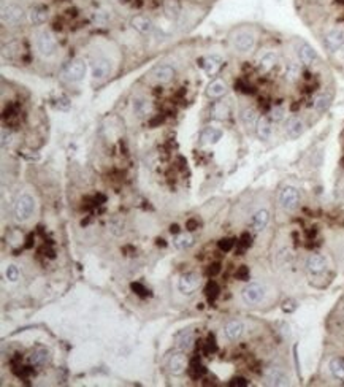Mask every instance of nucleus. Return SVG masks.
Wrapping results in <instances>:
<instances>
[{"label":"nucleus","instance_id":"1","mask_svg":"<svg viewBox=\"0 0 344 387\" xmlns=\"http://www.w3.org/2000/svg\"><path fill=\"white\" fill-rule=\"evenodd\" d=\"M35 211V200L29 194H21L15 203V216L18 221H29Z\"/></svg>","mask_w":344,"mask_h":387},{"label":"nucleus","instance_id":"2","mask_svg":"<svg viewBox=\"0 0 344 387\" xmlns=\"http://www.w3.org/2000/svg\"><path fill=\"white\" fill-rule=\"evenodd\" d=\"M324 46L328 51V53H338L344 48V29L335 27L332 30H328L325 35H324Z\"/></svg>","mask_w":344,"mask_h":387},{"label":"nucleus","instance_id":"3","mask_svg":"<svg viewBox=\"0 0 344 387\" xmlns=\"http://www.w3.org/2000/svg\"><path fill=\"white\" fill-rule=\"evenodd\" d=\"M37 49L40 51L43 57H53L57 51V43L53 34L48 30H43L37 37Z\"/></svg>","mask_w":344,"mask_h":387},{"label":"nucleus","instance_id":"4","mask_svg":"<svg viewBox=\"0 0 344 387\" xmlns=\"http://www.w3.org/2000/svg\"><path fill=\"white\" fill-rule=\"evenodd\" d=\"M233 46L241 54L251 53L256 46V35L251 30H240L233 38Z\"/></svg>","mask_w":344,"mask_h":387},{"label":"nucleus","instance_id":"5","mask_svg":"<svg viewBox=\"0 0 344 387\" xmlns=\"http://www.w3.org/2000/svg\"><path fill=\"white\" fill-rule=\"evenodd\" d=\"M86 70H87V67H86L84 61L75 59V61L70 62L65 68H63V78L70 82H78L81 80H84Z\"/></svg>","mask_w":344,"mask_h":387},{"label":"nucleus","instance_id":"6","mask_svg":"<svg viewBox=\"0 0 344 387\" xmlns=\"http://www.w3.org/2000/svg\"><path fill=\"white\" fill-rule=\"evenodd\" d=\"M279 203L285 211H294L300 203V192L294 186H285L279 194Z\"/></svg>","mask_w":344,"mask_h":387},{"label":"nucleus","instance_id":"7","mask_svg":"<svg viewBox=\"0 0 344 387\" xmlns=\"http://www.w3.org/2000/svg\"><path fill=\"white\" fill-rule=\"evenodd\" d=\"M246 305H259L265 298V287L259 283H251L241 292Z\"/></svg>","mask_w":344,"mask_h":387},{"label":"nucleus","instance_id":"8","mask_svg":"<svg viewBox=\"0 0 344 387\" xmlns=\"http://www.w3.org/2000/svg\"><path fill=\"white\" fill-rule=\"evenodd\" d=\"M24 11L18 5H8L2 8V24L3 25H18L22 22Z\"/></svg>","mask_w":344,"mask_h":387},{"label":"nucleus","instance_id":"9","mask_svg":"<svg viewBox=\"0 0 344 387\" xmlns=\"http://www.w3.org/2000/svg\"><path fill=\"white\" fill-rule=\"evenodd\" d=\"M111 61L105 59V57H97L94 59L91 63V72H92V78L94 80H103L106 76H110L111 73Z\"/></svg>","mask_w":344,"mask_h":387},{"label":"nucleus","instance_id":"10","mask_svg":"<svg viewBox=\"0 0 344 387\" xmlns=\"http://www.w3.org/2000/svg\"><path fill=\"white\" fill-rule=\"evenodd\" d=\"M200 285V276L197 273H184L178 281V289L182 294H192Z\"/></svg>","mask_w":344,"mask_h":387},{"label":"nucleus","instance_id":"11","mask_svg":"<svg viewBox=\"0 0 344 387\" xmlns=\"http://www.w3.org/2000/svg\"><path fill=\"white\" fill-rule=\"evenodd\" d=\"M265 379L271 386H285L289 384V376L281 367H270L265 370Z\"/></svg>","mask_w":344,"mask_h":387},{"label":"nucleus","instance_id":"12","mask_svg":"<svg viewBox=\"0 0 344 387\" xmlns=\"http://www.w3.org/2000/svg\"><path fill=\"white\" fill-rule=\"evenodd\" d=\"M284 130H285V135H287L289 140L300 138L303 133H304V122H303V119L297 118V116L289 118L287 122H285V125H284Z\"/></svg>","mask_w":344,"mask_h":387},{"label":"nucleus","instance_id":"13","mask_svg":"<svg viewBox=\"0 0 344 387\" xmlns=\"http://www.w3.org/2000/svg\"><path fill=\"white\" fill-rule=\"evenodd\" d=\"M297 54H298V59L303 63V65H313V63L317 61V54L314 48L308 44L306 41H302L298 44L297 48Z\"/></svg>","mask_w":344,"mask_h":387},{"label":"nucleus","instance_id":"14","mask_svg":"<svg viewBox=\"0 0 344 387\" xmlns=\"http://www.w3.org/2000/svg\"><path fill=\"white\" fill-rule=\"evenodd\" d=\"M306 268L313 275H321L327 270V260L321 254H311L306 260Z\"/></svg>","mask_w":344,"mask_h":387},{"label":"nucleus","instance_id":"15","mask_svg":"<svg viewBox=\"0 0 344 387\" xmlns=\"http://www.w3.org/2000/svg\"><path fill=\"white\" fill-rule=\"evenodd\" d=\"M168 368L171 374H182L187 368V357L182 352H175L168 360Z\"/></svg>","mask_w":344,"mask_h":387},{"label":"nucleus","instance_id":"16","mask_svg":"<svg viewBox=\"0 0 344 387\" xmlns=\"http://www.w3.org/2000/svg\"><path fill=\"white\" fill-rule=\"evenodd\" d=\"M270 222V213L268 209H259L257 213H254L252 219H251V227L252 230L259 233V232H263L266 225H268Z\"/></svg>","mask_w":344,"mask_h":387},{"label":"nucleus","instance_id":"17","mask_svg":"<svg viewBox=\"0 0 344 387\" xmlns=\"http://www.w3.org/2000/svg\"><path fill=\"white\" fill-rule=\"evenodd\" d=\"M224 333H225V336H227L228 340L237 341L244 333V324L241 322V321H230V322H227L225 327H224Z\"/></svg>","mask_w":344,"mask_h":387},{"label":"nucleus","instance_id":"18","mask_svg":"<svg viewBox=\"0 0 344 387\" xmlns=\"http://www.w3.org/2000/svg\"><path fill=\"white\" fill-rule=\"evenodd\" d=\"M130 24H132V27H133V29L140 32V34H149V32L152 30V27H154V25H152V21H151V19H149L148 16H144V15L133 16V18H132V21H130Z\"/></svg>","mask_w":344,"mask_h":387},{"label":"nucleus","instance_id":"19","mask_svg":"<svg viewBox=\"0 0 344 387\" xmlns=\"http://www.w3.org/2000/svg\"><path fill=\"white\" fill-rule=\"evenodd\" d=\"M240 119H241V122H243V125L246 127V129H252V127L257 125L259 116H257V111L254 110L252 106H246V108L241 110Z\"/></svg>","mask_w":344,"mask_h":387},{"label":"nucleus","instance_id":"20","mask_svg":"<svg viewBox=\"0 0 344 387\" xmlns=\"http://www.w3.org/2000/svg\"><path fill=\"white\" fill-rule=\"evenodd\" d=\"M271 122H270V118H259L257 121V125H256V133H257V137L262 140V142H266V140H270L271 137Z\"/></svg>","mask_w":344,"mask_h":387},{"label":"nucleus","instance_id":"21","mask_svg":"<svg viewBox=\"0 0 344 387\" xmlns=\"http://www.w3.org/2000/svg\"><path fill=\"white\" fill-rule=\"evenodd\" d=\"M154 78L159 82H170L175 78V68L171 65H159L154 68Z\"/></svg>","mask_w":344,"mask_h":387},{"label":"nucleus","instance_id":"22","mask_svg":"<svg viewBox=\"0 0 344 387\" xmlns=\"http://www.w3.org/2000/svg\"><path fill=\"white\" fill-rule=\"evenodd\" d=\"M29 19L34 25L44 24L48 19V8H44V6H34V8L29 11Z\"/></svg>","mask_w":344,"mask_h":387},{"label":"nucleus","instance_id":"23","mask_svg":"<svg viewBox=\"0 0 344 387\" xmlns=\"http://www.w3.org/2000/svg\"><path fill=\"white\" fill-rule=\"evenodd\" d=\"M203 70H205V73L209 75V76H213L219 72V70L222 68V59L218 56H211V57H206L205 61H203Z\"/></svg>","mask_w":344,"mask_h":387},{"label":"nucleus","instance_id":"24","mask_svg":"<svg viewBox=\"0 0 344 387\" xmlns=\"http://www.w3.org/2000/svg\"><path fill=\"white\" fill-rule=\"evenodd\" d=\"M222 135H224V133H222L221 129H216V127H206V129L202 132V143L214 144L222 138Z\"/></svg>","mask_w":344,"mask_h":387},{"label":"nucleus","instance_id":"25","mask_svg":"<svg viewBox=\"0 0 344 387\" xmlns=\"http://www.w3.org/2000/svg\"><path fill=\"white\" fill-rule=\"evenodd\" d=\"M227 92V84L222 80H214L206 89V95L211 99H219Z\"/></svg>","mask_w":344,"mask_h":387},{"label":"nucleus","instance_id":"26","mask_svg":"<svg viewBox=\"0 0 344 387\" xmlns=\"http://www.w3.org/2000/svg\"><path fill=\"white\" fill-rule=\"evenodd\" d=\"M194 243H195V238L189 232L178 233L175 237V246L178 249H189L190 246H194Z\"/></svg>","mask_w":344,"mask_h":387},{"label":"nucleus","instance_id":"27","mask_svg":"<svg viewBox=\"0 0 344 387\" xmlns=\"http://www.w3.org/2000/svg\"><path fill=\"white\" fill-rule=\"evenodd\" d=\"M332 105V97L328 94H319L313 102V106L317 113H325Z\"/></svg>","mask_w":344,"mask_h":387},{"label":"nucleus","instance_id":"28","mask_svg":"<svg viewBox=\"0 0 344 387\" xmlns=\"http://www.w3.org/2000/svg\"><path fill=\"white\" fill-rule=\"evenodd\" d=\"M278 63V56L275 53H266L262 59H260L259 62V68H260V72H263V73H268L270 70L275 67Z\"/></svg>","mask_w":344,"mask_h":387},{"label":"nucleus","instance_id":"29","mask_svg":"<svg viewBox=\"0 0 344 387\" xmlns=\"http://www.w3.org/2000/svg\"><path fill=\"white\" fill-rule=\"evenodd\" d=\"M330 371H332V374L336 378V379H340V381H344V359L341 357H335L330 360Z\"/></svg>","mask_w":344,"mask_h":387},{"label":"nucleus","instance_id":"30","mask_svg":"<svg viewBox=\"0 0 344 387\" xmlns=\"http://www.w3.org/2000/svg\"><path fill=\"white\" fill-rule=\"evenodd\" d=\"M178 346H180L181 351H190L194 346V335L190 333V332H182L178 335Z\"/></svg>","mask_w":344,"mask_h":387},{"label":"nucleus","instance_id":"31","mask_svg":"<svg viewBox=\"0 0 344 387\" xmlns=\"http://www.w3.org/2000/svg\"><path fill=\"white\" fill-rule=\"evenodd\" d=\"M110 230L113 235H116V237H119V235H122L125 232V221L122 216H113L110 221Z\"/></svg>","mask_w":344,"mask_h":387},{"label":"nucleus","instance_id":"32","mask_svg":"<svg viewBox=\"0 0 344 387\" xmlns=\"http://www.w3.org/2000/svg\"><path fill=\"white\" fill-rule=\"evenodd\" d=\"M49 359V352L46 349H37V351L32 352V355L29 357L32 365H44Z\"/></svg>","mask_w":344,"mask_h":387},{"label":"nucleus","instance_id":"33","mask_svg":"<svg viewBox=\"0 0 344 387\" xmlns=\"http://www.w3.org/2000/svg\"><path fill=\"white\" fill-rule=\"evenodd\" d=\"M300 75H302V67H300V63L290 62L289 65H287V70H285V78H287V81L294 82V81H297L298 78H300Z\"/></svg>","mask_w":344,"mask_h":387},{"label":"nucleus","instance_id":"34","mask_svg":"<svg viewBox=\"0 0 344 387\" xmlns=\"http://www.w3.org/2000/svg\"><path fill=\"white\" fill-rule=\"evenodd\" d=\"M227 116H228V106L225 103L214 105V108H213V118L219 119V121H224V119H227Z\"/></svg>","mask_w":344,"mask_h":387},{"label":"nucleus","instance_id":"35","mask_svg":"<svg viewBox=\"0 0 344 387\" xmlns=\"http://www.w3.org/2000/svg\"><path fill=\"white\" fill-rule=\"evenodd\" d=\"M219 292H221V287H219V284L216 283V281H209V283L206 284L205 294H206V297L209 298V300H214V298H218Z\"/></svg>","mask_w":344,"mask_h":387},{"label":"nucleus","instance_id":"36","mask_svg":"<svg viewBox=\"0 0 344 387\" xmlns=\"http://www.w3.org/2000/svg\"><path fill=\"white\" fill-rule=\"evenodd\" d=\"M133 110H135L138 116H144V114L149 111V103L144 99H138L133 102Z\"/></svg>","mask_w":344,"mask_h":387},{"label":"nucleus","instance_id":"37","mask_svg":"<svg viewBox=\"0 0 344 387\" xmlns=\"http://www.w3.org/2000/svg\"><path fill=\"white\" fill-rule=\"evenodd\" d=\"M5 276L8 279L10 283H16L19 279V270L16 265H8L6 266V271H5Z\"/></svg>","mask_w":344,"mask_h":387},{"label":"nucleus","instance_id":"38","mask_svg":"<svg viewBox=\"0 0 344 387\" xmlns=\"http://www.w3.org/2000/svg\"><path fill=\"white\" fill-rule=\"evenodd\" d=\"M235 278L240 279V281H249V278H251L249 266H246V265H241V266H238L237 273H235Z\"/></svg>","mask_w":344,"mask_h":387},{"label":"nucleus","instance_id":"39","mask_svg":"<svg viewBox=\"0 0 344 387\" xmlns=\"http://www.w3.org/2000/svg\"><path fill=\"white\" fill-rule=\"evenodd\" d=\"M235 246V240L233 238H221L218 241V247L222 251V252H228L232 251Z\"/></svg>","mask_w":344,"mask_h":387},{"label":"nucleus","instance_id":"40","mask_svg":"<svg viewBox=\"0 0 344 387\" xmlns=\"http://www.w3.org/2000/svg\"><path fill=\"white\" fill-rule=\"evenodd\" d=\"M216 351H218V345H216L214 336L209 335L208 341L205 343V347H203V352H205V354H214Z\"/></svg>","mask_w":344,"mask_h":387},{"label":"nucleus","instance_id":"41","mask_svg":"<svg viewBox=\"0 0 344 387\" xmlns=\"http://www.w3.org/2000/svg\"><path fill=\"white\" fill-rule=\"evenodd\" d=\"M284 118V108L283 106H273L271 111H270V119L278 122V121H281Z\"/></svg>","mask_w":344,"mask_h":387},{"label":"nucleus","instance_id":"42","mask_svg":"<svg viewBox=\"0 0 344 387\" xmlns=\"http://www.w3.org/2000/svg\"><path fill=\"white\" fill-rule=\"evenodd\" d=\"M130 289H132L133 292H135L137 295H140V297H146V295L149 294L148 289H146L142 283H132V284H130Z\"/></svg>","mask_w":344,"mask_h":387},{"label":"nucleus","instance_id":"43","mask_svg":"<svg viewBox=\"0 0 344 387\" xmlns=\"http://www.w3.org/2000/svg\"><path fill=\"white\" fill-rule=\"evenodd\" d=\"M13 142V133L10 130H6V129H2V148H8V146L11 144Z\"/></svg>","mask_w":344,"mask_h":387},{"label":"nucleus","instance_id":"44","mask_svg":"<svg viewBox=\"0 0 344 387\" xmlns=\"http://www.w3.org/2000/svg\"><path fill=\"white\" fill-rule=\"evenodd\" d=\"M240 246L243 247V249H247V247H251V246H252V237H251V235L247 233V232L243 233V235H241V237H240Z\"/></svg>","mask_w":344,"mask_h":387},{"label":"nucleus","instance_id":"45","mask_svg":"<svg viewBox=\"0 0 344 387\" xmlns=\"http://www.w3.org/2000/svg\"><path fill=\"white\" fill-rule=\"evenodd\" d=\"M247 384V379L246 378H243V376H235V378H232V381L230 383H228V386L230 387H246Z\"/></svg>","mask_w":344,"mask_h":387},{"label":"nucleus","instance_id":"46","mask_svg":"<svg viewBox=\"0 0 344 387\" xmlns=\"http://www.w3.org/2000/svg\"><path fill=\"white\" fill-rule=\"evenodd\" d=\"M221 273V264L219 262H216V264H211L208 266V270H206V275L209 278H214L216 275H219Z\"/></svg>","mask_w":344,"mask_h":387},{"label":"nucleus","instance_id":"47","mask_svg":"<svg viewBox=\"0 0 344 387\" xmlns=\"http://www.w3.org/2000/svg\"><path fill=\"white\" fill-rule=\"evenodd\" d=\"M295 309H297V302H294V300H285L283 303V311H284V313H294Z\"/></svg>","mask_w":344,"mask_h":387},{"label":"nucleus","instance_id":"48","mask_svg":"<svg viewBox=\"0 0 344 387\" xmlns=\"http://www.w3.org/2000/svg\"><path fill=\"white\" fill-rule=\"evenodd\" d=\"M186 228H187V232H194L199 228V221L197 219H187L186 221Z\"/></svg>","mask_w":344,"mask_h":387},{"label":"nucleus","instance_id":"49","mask_svg":"<svg viewBox=\"0 0 344 387\" xmlns=\"http://www.w3.org/2000/svg\"><path fill=\"white\" fill-rule=\"evenodd\" d=\"M57 102H59V103H57V106L62 108V110H68V108H70V102H68L67 97H61Z\"/></svg>","mask_w":344,"mask_h":387},{"label":"nucleus","instance_id":"50","mask_svg":"<svg viewBox=\"0 0 344 387\" xmlns=\"http://www.w3.org/2000/svg\"><path fill=\"white\" fill-rule=\"evenodd\" d=\"M106 202V197L103 194H97L94 197V203L95 205H101V203H105Z\"/></svg>","mask_w":344,"mask_h":387},{"label":"nucleus","instance_id":"51","mask_svg":"<svg viewBox=\"0 0 344 387\" xmlns=\"http://www.w3.org/2000/svg\"><path fill=\"white\" fill-rule=\"evenodd\" d=\"M170 233H171V235H178V233H181V228H180V225H178V224H171V225H170Z\"/></svg>","mask_w":344,"mask_h":387},{"label":"nucleus","instance_id":"52","mask_svg":"<svg viewBox=\"0 0 344 387\" xmlns=\"http://www.w3.org/2000/svg\"><path fill=\"white\" fill-rule=\"evenodd\" d=\"M34 240H35V237H34V235H29V237H27V243H25L24 246H25V247H27V249H30V247H32V246H34Z\"/></svg>","mask_w":344,"mask_h":387},{"label":"nucleus","instance_id":"53","mask_svg":"<svg viewBox=\"0 0 344 387\" xmlns=\"http://www.w3.org/2000/svg\"><path fill=\"white\" fill-rule=\"evenodd\" d=\"M157 246L165 247V246H167V243H165V240H161V238H159V240H157Z\"/></svg>","mask_w":344,"mask_h":387}]
</instances>
